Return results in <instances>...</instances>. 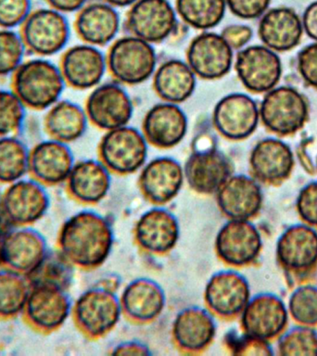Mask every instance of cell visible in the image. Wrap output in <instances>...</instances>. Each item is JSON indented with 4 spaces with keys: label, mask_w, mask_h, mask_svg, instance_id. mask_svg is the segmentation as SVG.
<instances>
[{
    "label": "cell",
    "mask_w": 317,
    "mask_h": 356,
    "mask_svg": "<svg viewBox=\"0 0 317 356\" xmlns=\"http://www.w3.org/2000/svg\"><path fill=\"white\" fill-rule=\"evenodd\" d=\"M75 163L69 144L47 138L30 147L28 177L50 188L65 183Z\"/></svg>",
    "instance_id": "21"
},
{
    "label": "cell",
    "mask_w": 317,
    "mask_h": 356,
    "mask_svg": "<svg viewBox=\"0 0 317 356\" xmlns=\"http://www.w3.org/2000/svg\"><path fill=\"white\" fill-rule=\"evenodd\" d=\"M85 108L71 100H58L46 111L43 129L47 138L70 144L82 138L88 129Z\"/></svg>",
    "instance_id": "34"
},
{
    "label": "cell",
    "mask_w": 317,
    "mask_h": 356,
    "mask_svg": "<svg viewBox=\"0 0 317 356\" xmlns=\"http://www.w3.org/2000/svg\"><path fill=\"white\" fill-rule=\"evenodd\" d=\"M249 280L235 270H222L208 281L204 299L209 310L222 318L241 316L249 302Z\"/></svg>",
    "instance_id": "22"
},
{
    "label": "cell",
    "mask_w": 317,
    "mask_h": 356,
    "mask_svg": "<svg viewBox=\"0 0 317 356\" xmlns=\"http://www.w3.org/2000/svg\"><path fill=\"white\" fill-rule=\"evenodd\" d=\"M65 88L60 68L47 58L24 60L10 76V89L27 111L49 110L60 100Z\"/></svg>",
    "instance_id": "2"
},
{
    "label": "cell",
    "mask_w": 317,
    "mask_h": 356,
    "mask_svg": "<svg viewBox=\"0 0 317 356\" xmlns=\"http://www.w3.org/2000/svg\"><path fill=\"white\" fill-rule=\"evenodd\" d=\"M32 10V0H0V28L19 29Z\"/></svg>",
    "instance_id": "43"
},
{
    "label": "cell",
    "mask_w": 317,
    "mask_h": 356,
    "mask_svg": "<svg viewBox=\"0 0 317 356\" xmlns=\"http://www.w3.org/2000/svg\"><path fill=\"white\" fill-rule=\"evenodd\" d=\"M50 207L46 186L29 177L6 186L0 195V211L13 227H32Z\"/></svg>",
    "instance_id": "7"
},
{
    "label": "cell",
    "mask_w": 317,
    "mask_h": 356,
    "mask_svg": "<svg viewBox=\"0 0 317 356\" xmlns=\"http://www.w3.org/2000/svg\"><path fill=\"white\" fill-rule=\"evenodd\" d=\"M13 227L7 222L0 211V268L3 267V247H4L5 235Z\"/></svg>",
    "instance_id": "53"
},
{
    "label": "cell",
    "mask_w": 317,
    "mask_h": 356,
    "mask_svg": "<svg viewBox=\"0 0 317 356\" xmlns=\"http://www.w3.org/2000/svg\"><path fill=\"white\" fill-rule=\"evenodd\" d=\"M211 122L214 129L230 141H243L260 124L259 104L250 95L235 92L225 95L214 106Z\"/></svg>",
    "instance_id": "13"
},
{
    "label": "cell",
    "mask_w": 317,
    "mask_h": 356,
    "mask_svg": "<svg viewBox=\"0 0 317 356\" xmlns=\"http://www.w3.org/2000/svg\"><path fill=\"white\" fill-rule=\"evenodd\" d=\"M26 53L18 31L0 28V78L10 77Z\"/></svg>",
    "instance_id": "42"
},
{
    "label": "cell",
    "mask_w": 317,
    "mask_h": 356,
    "mask_svg": "<svg viewBox=\"0 0 317 356\" xmlns=\"http://www.w3.org/2000/svg\"><path fill=\"white\" fill-rule=\"evenodd\" d=\"M228 342L234 355H269L274 353L269 341L252 338L244 333L241 337L231 338Z\"/></svg>",
    "instance_id": "46"
},
{
    "label": "cell",
    "mask_w": 317,
    "mask_h": 356,
    "mask_svg": "<svg viewBox=\"0 0 317 356\" xmlns=\"http://www.w3.org/2000/svg\"><path fill=\"white\" fill-rule=\"evenodd\" d=\"M107 72L115 82L140 85L157 69V53L152 44L132 35L116 39L106 53Z\"/></svg>",
    "instance_id": "4"
},
{
    "label": "cell",
    "mask_w": 317,
    "mask_h": 356,
    "mask_svg": "<svg viewBox=\"0 0 317 356\" xmlns=\"http://www.w3.org/2000/svg\"><path fill=\"white\" fill-rule=\"evenodd\" d=\"M138 0H104V2L108 3L114 8H125L130 7L133 3Z\"/></svg>",
    "instance_id": "54"
},
{
    "label": "cell",
    "mask_w": 317,
    "mask_h": 356,
    "mask_svg": "<svg viewBox=\"0 0 317 356\" xmlns=\"http://www.w3.org/2000/svg\"><path fill=\"white\" fill-rule=\"evenodd\" d=\"M179 236L177 219L166 209H150L136 222V243L145 252L152 254L169 252L177 245Z\"/></svg>",
    "instance_id": "28"
},
{
    "label": "cell",
    "mask_w": 317,
    "mask_h": 356,
    "mask_svg": "<svg viewBox=\"0 0 317 356\" xmlns=\"http://www.w3.org/2000/svg\"><path fill=\"white\" fill-rule=\"evenodd\" d=\"M113 355H149V348L146 345L140 343V342L128 341L118 345L113 349Z\"/></svg>",
    "instance_id": "51"
},
{
    "label": "cell",
    "mask_w": 317,
    "mask_h": 356,
    "mask_svg": "<svg viewBox=\"0 0 317 356\" xmlns=\"http://www.w3.org/2000/svg\"><path fill=\"white\" fill-rule=\"evenodd\" d=\"M122 312L138 323L152 322L165 307L163 289L149 278H138L124 289L121 297Z\"/></svg>",
    "instance_id": "33"
},
{
    "label": "cell",
    "mask_w": 317,
    "mask_h": 356,
    "mask_svg": "<svg viewBox=\"0 0 317 356\" xmlns=\"http://www.w3.org/2000/svg\"><path fill=\"white\" fill-rule=\"evenodd\" d=\"M216 322L211 311L192 306L184 309L175 317L172 336L180 350L197 353L206 349L213 341Z\"/></svg>",
    "instance_id": "31"
},
{
    "label": "cell",
    "mask_w": 317,
    "mask_h": 356,
    "mask_svg": "<svg viewBox=\"0 0 317 356\" xmlns=\"http://www.w3.org/2000/svg\"><path fill=\"white\" fill-rule=\"evenodd\" d=\"M296 157L299 160L300 163L302 164V168L305 169V171L309 174L314 175L316 172V164L313 163L311 158L309 157L307 150H306V145L304 142L298 147Z\"/></svg>",
    "instance_id": "52"
},
{
    "label": "cell",
    "mask_w": 317,
    "mask_h": 356,
    "mask_svg": "<svg viewBox=\"0 0 317 356\" xmlns=\"http://www.w3.org/2000/svg\"><path fill=\"white\" fill-rule=\"evenodd\" d=\"M27 108L11 89L0 88V136H19Z\"/></svg>",
    "instance_id": "41"
},
{
    "label": "cell",
    "mask_w": 317,
    "mask_h": 356,
    "mask_svg": "<svg viewBox=\"0 0 317 356\" xmlns=\"http://www.w3.org/2000/svg\"><path fill=\"white\" fill-rule=\"evenodd\" d=\"M211 141L208 138L197 141L194 152L184 166L186 182L200 194L216 193L220 186L233 175L232 161L211 144Z\"/></svg>",
    "instance_id": "10"
},
{
    "label": "cell",
    "mask_w": 317,
    "mask_h": 356,
    "mask_svg": "<svg viewBox=\"0 0 317 356\" xmlns=\"http://www.w3.org/2000/svg\"><path fill=\"white\" fill-rule=\"evenodd\" d=\"M31 289L28 275L7 267L0 268V322L22 316Z\"/></svg>",
    "instance_id": "35"
},
{
    "label": "cell",
    "mask_w": 317,
    "mask_h": 356,
    "mask_svg": "<svg viewBox=\"0 0 317 356\" xmlns=\"http://www.w3.org/2000/svg\"><path fill=\"white\" fill-rule=\"evenodd\" d=\"M188 116L180 105L163 102L153 105L142 121V133L147 143L161 149H172L185 138Z\"/></svg>",
    "instance_id": "25"
},
{
    "label": "cell",
    "mask_w": 317,
    "mask_h": 356,
    "mask_svg": "<svg viewBox=\"0 0 317 356\" xmlns=\"http://www.w3.org/2000/svg\"><path fill=\"white\" fill-rule=\"evenodd\" d=\"M263 245L260 230L250 220H229L220 228L216 238L217 255L232 267L255 263Z\"/></svg>",
    "instance_id": "18"
},
{
    "label": "cell",
    "mask_w": 317,
    "mask_h": 356,
    "mask_svg": "<svg viewBox=\"0 0 317 356\" xmlns=\"http://www.w3.org/2000/svg\"><path fill=\"white\" fill-rule=\"evenodd\" d=\"M280 355H317L316 327L298 325L288 327L277 339Z\"/></svg>",
    "instance_id": "40"
},
{
    "label": "cell",
    "mask_w": 317,
    "mask_h": 356,
    "mask_svg": "<svg viewBox=\"0 0 317 356\" xmlns=\"http://www.w3.org/2000/svg\"><path fill=\"white\" fill-rule=\"evenodd\" d=\"M289 317L298 325L317 327V285L303 283L293 289L288 303Z\"/></svg>",
    "instance_id": "39"
},
{
    "label": "cell",
    "mask_w": 317,
    "mask_h": 356,
    "mask_svg": "<svg viewBox=\"0 0 317 356\" xmlns=\"http://www.w3.org/2000/svg\"><path fill=\"white\" fill-rule=\"evenodd\" d=\"M297 70L303 82L317 91V42L308 44L298 53Z\"/></svg>",
    "instance_id": "45"
},
{
    "label": "cell",
    "mask_w": 317,
    "mask_h": 356,
    "mask_svg": "<svg viewBox=\"0 0 317 356\" xmlns=\"http://www.w3.org/2000/svg\"><path fill=\"white\" fill-rule=\"evenodd\" d=\"M83 108L88 122L106 132L128 125L133 113L129 93L117 82L101 83L94 88Z\"/></svg>",
    "instance_id": "17"
},
{
    "label": "cell",
    "mask_w": 317,
    "mask_h": 356,
    "mask_svg": "<svg viewBox=\"0 0 317 356\" xmlns=\"http://www.w3.org/2000/svg\"><path fill=\"white\" fill-rule=\"evenodd\" d=\"M296 211L300 221L317 229V180L300 188L296 197Z\"/></svg>",
    "instance_id": "44"
},
{
    "label": "cell",
    "mask_w": 317,
    "mask_h": 356,
    "mask_svg": "<svg viewBox=\"0 0 317 356\" xmlns=\"http://www.w3.org/2000/svg\"><path fill=\"white\" fill-rule=\"evenodd\" d=\"M296 156L291 147L278 136L259 140L249 158L250 175L259 183L278 186L288 180L293 172Z\"/></svg>",
    "instance_id": "19"
},
{
    "label": "cell",
    "mask_w": 317,
    "mask_h": 356,
    "mask_svg": "<svg viewBox=\"0 0 317 356\" xmlns=\"http://www.w3.org/2000/svg\"><path fill=\"white\" fill-rule=\"evenodd\" d=\"M234 69L239 82L252 94H266L279 83L283 74L279 53L264 44H252L238 50Z\"/></svg>",
    "instance_id": "12"
},
{
    "label": "cell",
    "mask_w": 317,
    "mask_h": 356,
    "mask_svg": "<svg viewBox=\"0 0 317 356\" xmlns=\"http://www.w3.org/2000/svg\"><path fill=\"white\" fill-rule=\"evenodd\" d=\"M174 8L186 25L202 32L221 24L227 10L225 0H177Z\"/></svg>",
    "instance_id": "36"
},
{
    "label": "cell",
    "mask_w": 317,
    "mask_h": 356,
    "mask_svg": "<svg viewBox=\"0 0 317 356\" xmlns=\"http://www.w3.org/2000/svg\"><path fill=\"white\" fill-rule=\"evenodd\" d=\"M43 234L32 227H13L5 235L3 267L30 275L49 252Z\"/></svg>",
    "instance_id": "24"
},
{
    "label": "cell",
    "mask_w": 317,
    "mask_h": 356,
    "mask_svg": "<svg viewBox=\"0 0 317 356\" xmlns=\"http://www.w3.org/2000/svg\"><path fill=\"white\" fill-rule=\"evenodd\" d=\"M288 306L282 298L272 292L250 297L241 314L243 333L261 341L277 339L288 328Z\"/></svg>",
    "instance_id": "14"
},
{
    "label": "cell",
    "mask_w": 317,
    "mask_h": 356,
    "mask_svg": "<svg viewBox=\"0 0 317 356\" xmlns=\"http://www.w3.org/2000/svg\"><path fill=\"white\" fill-rule=\"evenodd\" d=\"M0 195H1V194H0Z\"/></svg>",
    "instance_id": "56"
},
{
    "label": "cell",
    "mask_w": 317,
    "mask_h": 356,
    "mask_svg": "<svg viewBox=\"0 0 317 356\" xmlns=\"http://www.w3.org/2000/svg\"><path fill=\"white\" fill-rule=\"evenodd\" d=\"M275 259L286 274L303 277L317 268V229L305 222L289 225L278 236Z\"/></svg>",
    "instance_id": "11"
},
{
    "label": "cell",
    "mask_w": 317,
    "mask_h": 356,
    "mask_svg": "<svg viewBox=\"0 0 317 356\" xmlns=\"http://www.w3.org/2000/svg\"><path fill=\"white\" fill-rule=\"evenodd\" d=\"M58 66L66 86L74 90L96 88L107 72L106 54L99 47L86 43L64 49Z\"/></svg>",
    "instance_id": "20"
},
{
    "label": "cell",
    "mask_w": 317,
    "mask_h": 356,
    "mask_svg": "<svg viewBox=\"0 0 317 356\" xmlns=\"http://www.w3.org/2000/svg\"><path fill=\"white\" fill-rule=\"evenodd\" d=\"M47 7L66 14L78 13L88 4V0H44Z\"/></svg>",
    "instance_id": "50"
},
{
    "label": "cell",
    "mask_w": 317,
    "mask_h": 356,
    "mask_svg": "<svg viewBox=\"0 0 317 356\" xmlns=\"http://www.w3.org/2000/svg\"><path fill=\"white\" fill-rule=\"evenodd\" d=\"M261 185L252 175H231L216 193L220 211L229 220L254 218L263 204Z\"/></svg>",
    "instance_id": "23"
},
{
    "label": "cell",
    "mask_w": 317,
    "mask_h": 356,
    "mask_svg": "<svg viewBox=\"0 0 317 356\" xmlns=\"http://www.w3.org/2000/svg\"><path fill=\"white\" fill-rule=\"evenodd\" d=\"M125 25L130 35L158 44L177 31V13L169 0H138L129 7Z\"/></svg>",
    "instance_id": "16"
},
{
    "label": "cell",
    "mask_w": 317,
    "mask_h": 356,
    "mask_svg": "<svg viewBox=\"0 0 317 356\" xmlns=\"http://www.w3.org/2000/svg\"><path fill=\"white\" fill-rule=\"evenodd\" d=\"M64 184L67 194L75 202L95 204L110 191L111 172L100 161H79L74 163Z\"/></svg>",
    "instance_id": "30"
},
{
    "label": "cell",
    "mask_w": 317,
    "mask_h": 356,
    "mask_svg": "<svg viewBox=\"0 0 317 356\" xmlns=\"http://www.w3.org/2000/svg\"><path fill=\"white\" fill-rule=\"evenodd\" d=\"M314 164H316V171L317 172V157H316V163H314Z\"/></svg>",
    "instance_id": "55"
},
{
    "label": "cell",
    "mask_w": 317,
    "mask_h": 356,
    "mask_svg": "<svg viewBox=\"0 0 317 356\" xmlns=\"http://www.w3.org/2000/svg\"><path fill=\"white\" fill-rule=\"evenodd\" d=\"M18 32L27 53L49 58L65 49L71 27L65 14L49 7L38 8H33Z\"/></svg>",
    "instance_id": "5"
},
{
    "label": "cell",
    "mask_w": 317,
    "mask_h": 356,
    "mask_svg": "<svg viewBox=\"0 0 317 356\" xmlns=\"http://www.w3.org/2000/svg\"><path fill=\"white\" fill-rule=\"evenodd\" d=\"M113 244L108 220L93 211H82L67 219L58 230V250L74 267L93 269L104 263Z\"/></svg>",
    "instance_id": "1"
},
{
    "label": "cell",
    "mask_w": 317,
    "mask_h": 356,
    "mask_svg": "<svg viewBox=\"0 0 317 356\" xmlns=\"http://www.w3.org/2000/svg\"><path fill=\"white\" fill-rule=\"evenodd\" d=\"M227 10L242 19L261 18L269 10L271 0H225Z\"/></svg>",
    "instance_id": "47"
},
{
    "label": "cell",
    "mask_w": 317,
    "mask_h": 356,
    "mask_svg": "<svg viewBox=\"0 0 317 356\" xmlns=\"http://www.w3.org/2000/svg\"><path fill=\"white\" fill-rule=\"evenodd\" d=\"M29 152L30 147L18 136H0V185L27 177Z\"/></svg>",
    "instance_id": "37"
},
{
    "label": "cell",
    "mask_w": 317,
    "mask_h": 356,
    "mask_svg": "<svg viewBox=\"0 0 317 356\" xmlns=\"http://www.w3.org/2000/svg\"><path fill=\"white\" fill-rule=\"evenodd\" d=\"M303 33L302 17L288 7L267 10L258 24L261 44L277 53L289 51L299 46Z\"/></svg>",
    "instance_id": "27"
},
{
    "label": "cell",
    "mask_w": 317,
    "mask_h": 356,
    "mask_svg": "<svg viewBox=\"0 0 317 356\" xmlns=\"http://www.w3.org/2000/svg\"><path fill=\"white\" fill-rule=\"evenodd\" d=\"M147 147L142 131L125 125L107 131L100 139L99 161L113 174H133L146 163Z\"/></svg>",
    "instance_id": "8"
},
{
    "label": "cell",
    "mask_w": 317,
    "mask_h": 356,
    "mask_svg": "<svg viewBox=\"0 0 317 356\" xmlns=\"http://www.w3.org/2000/svg\"><path fill=\"white\" fill-rule=\"evenodd\" d=\"M185 174L179 161L171 157H158L144 166L138 178L143 196L155 204L174 200L182 188Z\"/></svg>",
    "instance_id": "26"
},
{
    "label": "cell",
    "mask_w": 317,
    "mask_h": 356,
    "mask_svg": "<svg viewBox=\"0 0 317 356\" xmlns=\"http://www.w3.org/2000/svg\"><path fill=\"white\" fill-rule=\"evenodd\" d=\"M197 79L186 60L171 58L156 69L152 76V88L163 102L180 105L194 94Z\"/></svg>",
    "instance_id": "32"
},
{
    "label": "cell",
    "mask_w": 317,
    "mask_h": 356,
    "mask_svg": "<svg viewBox=\"0 0 317 356\" xmlns=\"http://www.w3.org/2000/svg\"><path fill=\"white\" fill-rule=\"evenodd\" d=\"M260 122L278 138L296 135L310 117V105L304 94L291 86H277L263 94L259 104Z\"/></svg>",
    "instance_id": "3"
},
{
    "label": "cell",
    "mask_w": 317,
    "mask_h": 356,
    "mask_svg": "<svg viewBox=\"0 0 317 356\" xmlns=\"http://www.w3.org/2000/svg\"><path fill=\"white\" fill-rule=\"evenodd\" d=\"M302 22L305 35L314 42H317V0L305 8Z\"/></svg>",
    "instance_id": "49"
},
{
    "label": "cell",
    "mask_w": 317,
    "mask_h": 356,
    "mask_svg": "<svg viewBox=\"0 0 317 356\" xmlns=\"http://www.w3.org/2000/svg\"><path fill=\"white\" fill-rule=\"evenodd\" d=\"M221 35L227 44L235 50L244 49L252 39L253 30L250 25L234 24L227 25L222 30Z\"/></svg>",
    "instance_id": "48"
},
{
    "label": "cell",
    "mask_w": 317,
    "mask_h": 356,
    "mask_svg": "<svg viewBox=\"0 0 317 356\" xmlns=\"http://www.w3.org/2000/svg\"><path fill=\"white\" fill-rule=\"evenodd\" d=\"M234 52L221 33L203 31L189 43L186 61L197 78L216 81L229 74L235 60Z\"/></svg>",
    "instance_id": "15"
},
{
    "label": "cell",
    "mask_w": 317,
    "mask_h": 356,
    "mask_svg": "<svg viewBox=\"0 0 317 356\" xmlns=\"http://www.w3.org/2000/svg\"><path fill=\"white\" fill-rule=\"evenodd\" d=\"M121 19L116 8L106 2H93L81 8L74 22L75 33L83 43L104 47L118 35Z\"/></svg>",
    "instance_id": "29"
},
{
    "label": "cell",
    "mask_w": 317,
    "mask_h": 356,
    "mask_svg": "<svg viewBox=\"0 0 317 356\" xmlns=\"http://www.w3.org/2000/svg\"><path fill=\"white\" fill-rule=\"evenodd\" d=\"M74 266L58 249L49 250L29 277L32 285H49L68 291L74 280Z\"/></svg>",
    "instance_id": "38"
},
{
    "label": "cell",
    "mask_w": 317,
    "mask_h": 356,
    "mask_svg": "<svg viewBox=\"0 0 317 356\" xmlns=\"http://www.w3.org/2000/svg\"><path fill=\"white\" fill-rule=\"evenodd\" d=\"M68 291L49 285H32L22 314V321L33 332L50 335L60 330L72 314Z\"/></svg>",
    "instance_id": "9"
},
{
    "label": "cell",
    "mask_w": 317,
    "mask_h": 356,
    "mask_svg": "<svg viewBox=\"0 0 317 356\" xmlns=\"http://www.w3.org/2000/svg\"><path fill=\"white\" fill-rule=\"evenodd\" d=\"M121 300L104 286L88 289L72 305V316L78 330L88 338L105 336L118 323Z\"/></svg>",
    "instance_id": "6"
}]
</instances>
